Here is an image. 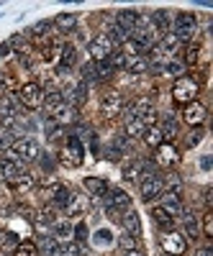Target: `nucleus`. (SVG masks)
<instances>
[{"label":"nucleus","instance_id":"obj_1","mask_svg":"<svg viewBox=\"0 0 213 256\" xmlns=\"http://www.w3.org/2000/svg\"><path fill=\"white\" fill-rule=\"evenodd\" d=\"M203 90V84L193 77V74H182L172 82V90H169V95H172V102L180 105V108H185V105L195 102L198 95Z\"/></svg>","mask_w":213,"mask_h":256},{"label":"nucleus","instance_id":"obj_2","mask_svg":"<svg viewBox=\"0 0 213 256\" xmlns=\"http://www.w3.org/2000/svg\"><path fill=\"white\" fill-rule=\"evenodd\" d=\"M169 34H172L180 44H193V38L198 34V16L190 13V10H177L172 16V28H169Z\"/></svg>","mask_w":213,"mask_h":256},{"label":"nucleus","instance_id":"obj_3","mask_svg":"<svg viewBox=\"0 0 213 256\" xmlns=\"http://www.w3.org/2000/svg\"><path fill=\"white\" fill-rule=\"evenodd\" d=\"M57 159H59L62 166H67V169L82 166V162H85V144H82V138L67 134V138H65V144H62Z\"/></svg>","mask_w":213,"mask_h":256},{"label":"nucleus","instance_id":"obj_4","mask_svg":"<svg viewBox=\"0 0 213 256\" xmlns=\"http://www.w3.org/2000/svg\"><path fill=\"white\" fill-rule=\"evenodd\" d=\"M105 212L113 218V220H121V216L126 210H131L134 205H131V195L126 190H121V187H108V192H105Z\"/></svg>","mask_w":213,"mask_h":256},{"label":"nucleus","instance_id":"obj_5","mask_svg":"<svg viewBox=\"0 0 213 256\" xmlns=\"http://www.w3.org/2000/svg\"><path fill=\"white\" fill-rule=\"evenodd\" d=\"M44 95H47V90L41 88L39 82H24L16 90V98L21 102V108H26V110H41V105H44Z\"/></svg>","mask_w":213,"mask_h":256},{"label":"nucleus","instance_id":"obj_6","mask_svg":"<svg viewBox=\"0 0 213 256\" xmlns=\"http://www.w3.org/2000/svg\"><path fill=\"white\" fill-rule=\"evenodd\" d=\"M26 174H29L26 164L21 162V159L11 152V148H8V152H3V162H0V177H3V180L13 187L16 182H21Z\"/></svg>","mask_w":213,"mask_h":256},{"label":"nucleus","instance_id":"obj_7","mask_svg":"<svg viewBox=\"0 0 213 256\" xmlns=\"http://www.w3.org/2000/svg\"><path fill=\"white\" fill-rule=\"evenodd\" d=\"M180 159H182L180 148H177L175 144H169V141H164V144H159V146L154 148V166H157V169L175 172L177 164H180Z\"/></svg>","mask_w":213,"mask_h":256},{"label":"nucleus","instance_id":"obj_8","mask_svg":"<svg viewBox=\"0 0 213 256\" xmlns=\"http://www.w3.org/2000/svg\"><path fill=\"white\" fill-rule=\"evenodd\" d=\"M123 105H126V100H123L121 90H116V88H108V90H105V92L100 95V116H103L105 120L121 118Z\"/></svg>","mask_w":213,"mask_h":256},{"label":"nucleus","instance_id":"obj_9","mask_svg":"<svg viewBox=\"0 0 213 256\" xmlns=\"http://www.w3.org/2000/svg\"><path fill=\"white\" fill-rule=\"evenodd\" d=\"M159 248L164 256H185L187 254V238L180 230H164L159 236Z\"/></svg>","mask_w":213,"mask_h":256},{"label":"nucleus","instance_id":"obj_10","mask_svg":"<svg viewBox=\"0 0 213 256\" xmlns=\"http://www.w3.org/2000/svg\"><path fill=\"white\" fill-rule=\"evenodd\" d=\"M11 152H13L21 162H24V164H31V162H39V156H41V146H39L36 138L26 136V138H16L13 146H11Z\"/></svg>","mask_w":213,"mask_h":256},{"label":"nucleus","instance_id":"obj_11","mask_svg":"<svg viewBox=\"0 0 213 256\" xmlns=\"http://www.w3.org/2000/svg\"><path fill=\"white\" fill-rule=\"evenodd\" d=\"M113 52H116V46H113V41L105 36V34H95V36L88 41L90 62H103V59H108Z\"/></svg>","mask_w":213,"mask_h":256},{"label":"nucleus","instance_id":"obj_12","mask_svg":"<svg viewBox=\"0 0 213 256\" xmlns=\"http://www.w3.org/2000/svg\"><path fill=\"white\" fill-rule=\"evenodd\" d=\"M182 120H185L190 128L203 126V123L208 120V108H205V105H203L200 100L190 102V105H185V108H182Z\"/></svg>","mask_w":213,"mask_h":256},{"label":"nucleus","instance_id":"obj_13","mask_svg":"<svg viewBox=\"0 0 213 256\" xmlns=\"http://www.w3.org/2000/svg\"><path fill=\"white\" fill-rule=\"evenodd\" d=\"M159 200H162L159 208L167 212V216H172V218H180V216H182V210H185L182 195H175V192H162Z\"/></svg>","mask_w":213,"mask_h":256},{"label":"nucleus","instance_id":"obj_14","mask_svg":"<svg viewBox=\"0 0 213 256\" xmlns=\"http://www.w3.org/2000/svg\"><path fill=\"white\" fill-rule=\"evenodd\" d=\"M77 24H80V18H77V13H72V10H62V13H57V16L52 18V26H54V31H59V34L75 31Z\"/></svg>","mask_w":213,"mask_h":256},{"label":"nucleus","instance_id":"obj_15","mask_svg":"<svg viewBox=\"0 0 213 256\" xmlns=\"http://www.w3.org/2000/svg\"><path fill=\"white\" fill-rule=\"evenodd\" d=\"M172 16H175V13L167 10V8H157V10L149 13V18H152V26L157 28L159 36L169 34V28H172Z\"/></svg>","mask_w":213,"mask_h":256},{"label":"nucleus","instance_id":"obj_16","mask_svg":"<svg viewBox=\"0 0 213 256\" xmlns=\"http://www.w3.org/2000/svg\"><path fill=\"white\" fill-rule=\"evenodd\" d=\"M121 226H123V233H131L134 238L141 236V216L131 208V210H126L123 216H121Z\"/></svg>","mask_w":213,"mask_h":256},{"label":"nucleus","instance_id":"obj_17","mask_svg":"<svg viewBox=\"0 0 213 256\" xmlns=\"http://www.w3.org/2000/svg\"><path fill=\"white\" fill-rule=\"evenodd\" d=\"M136 16H139V10L136 8H121V10H116V16H113V24L118 26V28H123V31H134V26H136Z\"/></svg>","mask_w":213,"mask_h":256},{"label":"nucleus","instance_id":"obj_18","mask_svg":"<svg viewBox=\"0 0 213 256\" xmlns=\"http://www.w3.org/2000/svg\"><path fill=\"white\" fill-rule=\"evenodd\" d=\"M180 220H182V236L185 238H193V241L200 238V226H198V216H195V212L182 210Z\"/></svg>","mask_w":213,"mask_h":256},{"label":"nucleus","instance_id":"obj_19","mask_svg":"<svg viewBox=\"0 0 213 256\" xmlns=\"http://www.w3.org/2000/svg\"><path fill=\"white\" fill-rule=\"evenodd\" d=\"M82 187H85V192H88L90 198H103L111 184H108V180H105V177H85L82 180Z\"/></svg>","mask_w":213,"mask_h":256},{"label":"nucleus","instance_id":"obj_20","mask_svg":"<svg viewBox=\"0 0 213 256\" xmlns=\"http://www.w3.org/2000/svg\"><path fill=\"white\" fill-rule=\"evenodd\" d=\"M159 131H162L164 141L172 144V138L180 134V120H177V116H175V113H164V116H162V126H159Z\"/></svg>","mask_w":213,"mask_h":256},{"label":"nucleus","instance_id":"obj_21","mask_svg":"<svg viewBox=\"0 0 213 256\" xmlns=\"http://www.w3.org/2000/svg\"><path fill=\"white\" fill-rule=\"evenodd\" d=\"M144 131H146L144 118L131 116V118H126V120H123V136H126V138H141Z\"/></svg>","mask_w":213,"mask_h":256},{"label":"nucleus","instance_id":"obj_22","mask_svg":"<svg viewBox=\"0 0 213 256\" xmlns=\"http://www.w3.org/2000/svg\"><path fill=\"white\" fill-rule=\"evenodd\" d=\"M123 72H129V74H134V77L146 74V72H149L146 54H134V56H129V59H126V70H123Z\"/></svg>","mask_w":213,"mask_h":256},{"label":"nucleus","instance_id":"obj_23","mask_svg":"<svg viewBox=\"0 0 213 256\" xmlns=\"http://www.w3.org/2000/svg\"><path fill=\"white\" fill-rule=\"evenodd\" d=\"M62 105H65V98H62V92H59V90H49V92L44 95V105H41V108H44L47 118H54Z\"/></svg>","mask_w":213,"mask_h":256},{"label":"nucleus","instance_id":"obj_24","mask_svg":"<svg viewBox=\"0 0 213 256\" xmlns=\"http://www.w3.org/2000/svg\"><path fill=\"white\" fill-rule=\"evenodd\" d=\"M72 195H75V192H72V187H67V184H62V187L57 190V195H54V200L49 202V208H54V210H62V212H65V210H67V205L72 202Z\"/></svg>","mask_w":213,"mask_h":256},{"label":"nucleus","instance_id":"obj_25","mask_svg":"<svg viewBox=\"0 0 213 256\" xmlns=\"http://www.w3.org/2000/svg\"><path fill=\"white\" fill-rule=\"evenodd\" d=\"M152 220H154V226H157L162 233H164V230H175V218L167 216V212H164L159 205L152 208Z\"/></svg>","mask_w":213,"mask_h":256},{"label":"nucleus","instance_id":"obj_26","mask_svg":"<svg viewBox=\"0 0 213 256\" xmlns=\"http://www.w3.org/2000/svg\"><path fill=\"white\" fill-rule=\"evenodd\" d=\"M144 164H146V159H131V162H126L123 164V180L126 182H139V177L144 172Z\"/></svg>","mask_w":213,"mask_h":256},{"label":"nucleus","instance_id":"obj_27","mask_svg":"<svg viewBox=\"0 0 213 256\" xmlns=\"http://www.w3.org/2000/svg\"><path fill=\"white\" fill-rule=\"evenodd\" d=\"M88 244H93L95 248H111L113 244H116V236L108 230V228H98L93 236H90V241Z\"/></svg>","mask_w":213,"mask_h":256},{"label":"nucleus","instance_id":"obj_28","mask_svg":"<svg viewBox=\"0 0 213 256\" xmlns=\"http://www.w3.org/2000/svg\"><path fill=\"white\" fill-rule=\"evenodd\" d=\"M88 208H90V202H88V198H85V195H77V192H75V195H72V202L67 205V216L70 218H80V216H85V212H88Z\"/></svg>","mask_w":213,"mask_h":256},{"label":"nucleus","instance_id":"obj_29","mask_svg":"<svg viewBox=\"0 0 213 256\" xmlns=\"http://www.w3.org/2000/svg\"><path fill=\"white\" fill-rule=\"evenodd\" d=\"M59 244L62 241H57L54 236H49V233H47V236H41V241L36 246H39V254H44V256H62L59 254Z\"/></svg>","mask_w":213,"mask_h":256},{"label":"nucleus","instance_id":"obj_30","mask_svg":"<svg viewBox=\"0 0 213 256\" xmlns=\"http://www.w3.org/2000/svg\"><path fill=\"white\" fill-rule=\"evenodd\" d=\"M162 182H164V192H175V195H182V177H180L177 172L162 174Z\"/></svg>","mask_w":213,"mask_h":256},{"label":"nucleus","instance_id":"obj_31","mask_svg":"<svg viewBox=\"0 0 213 256\" xmlns=\"http://www.w3.org/2000/svg\"><path fill=\"white\" fill-rule=\"evenodd\" d=\"M141 138H144V144H146L149 148H157L159 144H164V136H162V131H159V126H152V128H146Z\"/></svg>","mask_w":213,"mask_h":256},{"label":"nucleus","instance_id":"obj_32","mask_svg":"<svg viewBox=\"0 0 213 256\" xmlns=\"http://www.w3.org/2000/svg\"><path fill=\"white\" fill-rule=\"evenodd\" d=\"M49 230H52V236H54L57 241L70 238V236H72V226H70V220H62V218H57V223H54Z\"/></svg>","mask_w":213,"mask_h":256},{"label":"nucleus","instance_id":"obj_33","mask_svg":"<svg viewBox=\"0 0 213 256\" xmlns=\"http://www.w3.org/2000/svg\"><path fill=\"white\" fill-rule=\"evenodd\" d=\"M208 134H205V128L203 126H195V128H190L187 131V136H185V148H195L203 138H205Z\"/></svg>","mask_w":213,"mask_h":256},{"label":"nucleus","instance_id":"obj_34","mask_svg":"<svg viewBox=\"0 0 213 256\" xmlns=\"http://www.w3.org/2000/svg\"><path fill=\"white\" fill-rule=\"evenodd\" d=\"M72 236H75V241L77 244H88L90 241V228H88V223H85V220H77L75 226H72Z\"/></svg>","mask_w":213,"mask_h":256},{"label":"nucleus","instance_id":"obj_35","mask_svg":"<svg viewBox=\"0 0 213 256\" xmlns=\"http://www.w3.org/2000/svg\"><path fill=\"white\" fill-rule=\"evenodd\" d=\"M116 244H118L121 254H123V251H136V248H139V238H134L131 233H121V236H116Z\"/></svg>","mask_w":213,"mask_h":256},{"label":"nucleus","instance_id":"obj_36","mask_svg":"<svg viewBox=\"0 0 213 256\" xmlns=\"http://www.w3.org/2000/svg\"><path fill=\"white\" fill-rule=\"evenodd\" d=\"M113 74H116V72H113V67H111V62H108V59L95 62V80L105 82V80H111Z\"/></svg>","mask_w":213,"mask_h":256},{"label":"nucleus","instance_id":"obj_37","mask_svg":"<svg viewBox=\"0 0 213 256\" xmlns=\"http://www.w3.org/2000/svg\"><path fill=\"white\" fill-rule=\"evenodd\" d=\"M13 256H41V254H39V246H36L34 241H21V244L16 246Z\"/></svg>","mask_w":213,"mask_h":256},{"label":"nucleus","instance_id":"obj_38","mask_svg":"<svg viewBox=\"0 0 213 256\" xmlns=\"http://www.w3.org/2000/svg\"><path fill=\"white\" fill-rule=\"evenodd\" d=\"M182 72H185V64L180 62V59H169L167 64H164V72L162 74H169V77H182Z\"/></svg>","mask_w":213,"mask_h":256},{"label":"nucleus","instance_id":"obj_39","mask_svg":"<svg viewBox=\"0 0 213 256\" xmlns=\"http://www.w3.org/2000/svg\"><path fill=\"white\" fill-rule=\"evenodd\" d=\"M59 254H62V256H85V251H82V244H77V241L59 244Z\"/></svg>","mask_w":213,"mask_h":256},{"label":"nucleus","instance_id":"obj_40","mask_svg":"<svg viewBox=\"0 0 213 256\" xmlns=\"http://www.w3.org/2000/svg\"><path fill=\"white\" fill-rule=\"evenodd\" d=\"M198 54H200V46L198 44H187V49H185V70L187 67H193L195 70V64H198Z\"/></svg>","mask_w":213,"mask_h":256},{"label":"nucleus","instance_id":"obj_41","mask_svg":"<svg viewBox=\"0 0 213 256\" xmlns=\"http://www.w3.org/2000/svg\"><path fill=\"white\" fill-rule=\"evenodd\" d=\"M34 187H36V177H34L31 172H29L24 180H21V182H16V184H13V190L18 192V195H24V192H31Z\"/></svg>","mask_w":213,"mask_h":256},{"label":"nucleus","instance_id":"obj_42","mask_svg":"<svg viewBox=\"0 0 213 256\" xmlns=\"http://www.w3.org/2000/svg\"><path fill=\"white\" fill-rule=\"evenodd\" d=\"M6 44L11 46V52H21L24 46H29V36H26V34H13Z\"/></svg>","mask_w":213,"mask_h":256},{"label":"nucleus","instance_id":"obj_43","mask_svg":"<svg viewBox=\"0 0 213 256\" xmlns=\"http://www.w3.org/2000/svg\"><path fill=\"white\" fill-rule=\"evenodd\" d=\"M59 187H62V182H57V180H54V182H49L47 187H41V190H39V195H41V200H44V202H52Z\"/></svg>","mask_w":213,"mask_h":256},{"label":"nucleus","instance_id":"obj_44","mask_svg":"<svg viewBox=\"0 0 213 256\" xmlns=\"http://www.w3.org/2000/svg\"><path fill=\"white\" fill-rule=\"evenodd\" d=\"M203 238H213V212L205 210L203 212V230H200Z\"/></svg>","mask_w":213,"mask_h":256},{"label":"nucleus","instance_id":"obj_45","mask_svg":"<svg viewBox=\"0 0 213 256\" xmlns=\"http://www.w3.org/2000/svg\"><path fill=\"white\" fill-rule=\"evenodd\" d=\"M39 164H41V169H44L47 174H52L57 169V159L52 154H44V152H41V156H39Z\"/></svg>","mask_w":213,"mask_h":256},{"label":"nucleus","instance_id":"obj_46","mask_svg":"<svg viewBox=\"0 0 213 256\" xmlns=\"http://www.w3.org/2000/svg\"><path fill=\"white\" fill-rule=\"evenodd\" d=\"M80 77H82V82L95 80V62H85L82 67H80Z\"/></svg>","mask_w":213,"mask_h":256},{"label":"nucleus","instance_id":"obj_47","mask_svg":"<svg viewBox=\"0 0 213 256\" xmlns=\"http://www.w3.org/2000/svg\"><path fill=\"white\" fill-rule=\"evenodd\" d=\"M121 156H123V154L118 152V148H116L113 144H111V146H105V159H111V162H118Z\"/></svg>","mask_w":213,"mask_h":256},{"label":"nucleus","instance_id":"obj_48","mask_svg":"<svg viewBox=\"0 0 213 256\" xmlns=\"http://www.w3.org/2000/svg\"><path fill=\"white\" fill-rule=\"evenodd\" d=\"M200 169H203V172H210V169H213V156L210 154H203L200 156Z\"/></svg>","mask_w":213,"mask_h":256},{"label":"nucleus","instance_id":"obj_49","mask_svg":"<svg viewBox=\"0 0 213 256\" xmlns=\"http://www.w3.org/2000/svg\"><path fill=\"white\" fill-rule=\"evenodd\" d=\"M121 256H144V251H141V248H136V251H123Z\"/></svg>","mask_w":213,"mask_h":256},{"label":"nucleus","instance_id":"obj_50","mask_svg":"<svg viewBox=\"0 0 213 256\" xmlns=\"http://www.w3.org/2000/svg\"><path fill=\"white\" fill-rule=\"evenodd\" d=\"M195 256H213V251H210V248H200Z\"/></svg>","mask_w":213,"mask_h":256},{"label":"nucleus","instance_id":"obj_51","mask_svg":"<svg viewBox=\"0 0 213 256\" xmlns=\"http://www.w3.org/2000/svg\"><path fill=\"white\" fill-rule=\"evenodd\" d=\"M0 8H3V0H0Z\"/></svg>","mask_w":213,"mask_h":256}]
</instances>
